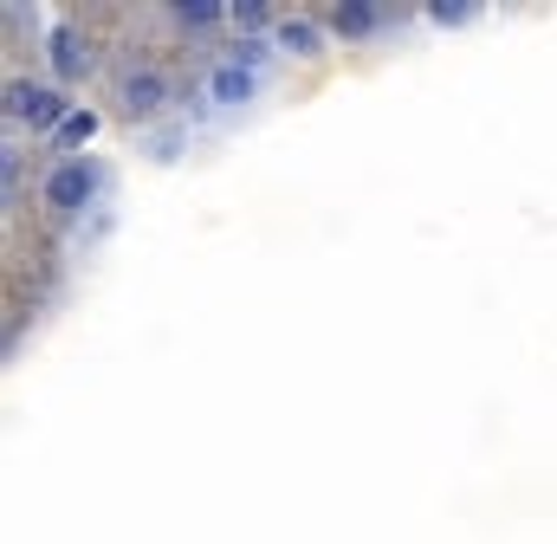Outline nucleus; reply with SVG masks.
I'll return each mask as SVG.
<instances>
[{"mask_svg": "<svg viewBox=\"0 0 557 544\" xmlns=\"http://www.w3.org/2000/svg\"><path fill=\"white\" fill-rule=\"evenodd\" d=\"M98 195H104V162H98V156H59V162L46 169V182H39V201H46L52 221L91 214Z\"/></svg>", "mask_w": 557, "mask_h": 544, "instance_id": "nucleus-1", "label": "nucleus"}, {"mask_svg": "<svg viewBox=\"0 0 557 544\" xmlns=\"http://www.w3.org/2000/svg\"><path fill=\"white\" fill-rule=\"evenodd\" d=\"M65 118H72V104L59 98V85H46V78H7V124L13 131L26 124L33 136H52Z\"/></svg>", "mask_w": 557, "mask_h": 544, "instance_id": "nucleus-2", "label": "nucleus"}, {"mask_svg": "<svg viewBox=\"0 0 557 544\" xmlns=\"http://www.w3.org/2000/svg\"><path fill=\"white\" fill-rule=\"evenodd\" d=\"M169 98H175V85H169L162 65H124V78H117V111H124V124H156V118L169 111Z\"/></svg>", "mask_w": 557, "mask_h": 544, "instance_id": "nucleus-3", "label": "nucleus"}, {"mask_svg": "<svg viewBox=\"0 0 557 544\" xmlns=\"http://www.w3.org/2000/svg\"><path fill=\"white\" fill-rule=\"evenodd\" d=\"M46 59H52V78H59V85H72V78H91V72H98V52H91V39H85L72 20H59V26L46 33Z\"/></svg>", "mask_w": 557, "mask_h": 544, "instance_id": "nucleus-4", "label": "nucleus"}, {"mask_svg": "<svg viewBox=\"0 0 557 544\" xmlns=\"http://www.w3.org/2000/svg\"><path fill=\"white\" fill-rule=\"evenodd\" d=\"M208 98H214V111H240V104L260 98V72H240L234 59H214V72H208Z\"/></svg>", "mask_w": 557, "mask_h": 544, "instance_id": "nucleus-5", "label": "nucleus"}, {"mask_svg": "<svg viewBox=\"0 0 557 544\" xmlns=\"http://www.w3.org/2000/svg\"><path fill=\"white\" fill-rule=\"evenodd\" d=\"M376 26H383V7L376 0H337L324 13V33H337V39H370Z\"/></svg>", "mask_w": 557, "mask_h": 544, "instance_id": "nucleus-6", "label": "nucleus"}, {"mask_svg": "<svg viewBox=\"0 0 557 544\" xmlns=\"http://www.w3.org/2000/svg\"><path fill=\"white\" fill-rule=\"evenodd\" d=\"M273 46L285 59H311L318 46H324V20H298V13H285L273 26Z\"/></svg>", "mask_w": 557, "mask_h": 544, "instance_id": "nucleus-7", "label": "nucleus"}, {"mask_svg": "<svg viewBox=\"0 0 557 544\" xmlns=\"http://www.w3.org/2000/svg\"><path fill=\"white\" fill-rule=\"evenodd\" d=\"M169 20L182 33H214V26H227V0H169Z\"/></svg>", "mask_w": 557, "mask_h": 544, "instance_id": "nucleus-8", "label": "nucleus"}, {"mask_svg": "<svg viewBox=\"0 0 557 544\" xmlns=\"http://www.w3.org/2000/svg\"><path fill=\"white\" fill-rule=\"evenodd\" d=\"M227 26L253 39V33H267V26H278V20H273V7H267V0H227Z\"/></svg>", "mask_w": 557, "mask_h": 544, "instance_id": "nucleus-9", "label": "nucleus"}, {"mask_svg": "<svg viewBox=\"0 0 557 544\" xmlns=\"http://www.w3.org/2000/svg\"><path fill=\"white\" fill-rule=\"evenodd\" d=\"M91 136H98V118H91V111H72V118H65V124L52 131V143H59L65 156H78V149H85Z\"/></svg>", "mask_w": 557, "mask_h": 544, "instance_id": "nucleus-10", "label": "nucleus"}, {"mask_svg": "<svg viewBox=\"0 0 557 544\" xmlns=\"http://www.w3.org/2000/svg\"><path fill=\"white\" fill-rule=\"evenodd\" d=\"M473 13H480L473 0H434V7H428V20H434V26H467Z\"/></svg>", "mask_w": 557, "mask_h": 544, "instance_id": "nucleus-11", "label": "nucleus"}, {"mask_svg": "<svg viewBox=\"0 0 557 544\" xmlns=\"http://www.w3.org/2000/svg\"><path fill=\"white\" fill-rule=\"evenodd\" d=\"M227 59H234V65H240V72H267V65H273V59H267V46H260V39H234V52H227Z\"/></svg>", "mask_w": 557, "mask_h": 544, "instance_id": "nucleus-12", "label": "nucleus"}]
</instances>
